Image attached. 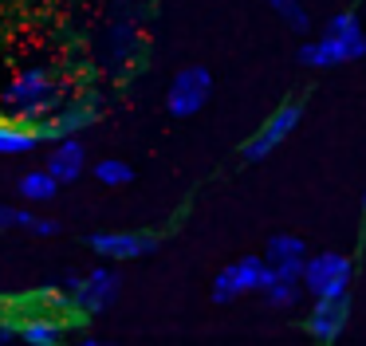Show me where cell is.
<instances>
[{
	"label": "cell",
	"instance_id": "obj_1",
	"mask_svg": "<svg viewBox=\"0 0 366 346\" xmlns=\"http://www.w3.org/2000/svg\"><path fill=\"white\" fill-rule=\"evenodd\" d=\"M366 55V28L358 20V12H335L323 24L315 39L300 47V63L303 67H342V63H355Z\"/></svg>",
	"mask_w": 366,
	"mask_h": 346
},
{
	"label": "cell",
	"instance_id": "obj_2",
	"mask_svg": "<svg viewBox=\"0 0 366 346\" xmlns=\"http://www.w3.org/2000/svg\"><path fill=\"white\" fill-rule=\"evenodd\" d=\"M0 110L20 122H40L56 110V83L44 67H24L0 91Z\"/></svg>",
	"mask_w": 366,
	"mask_h": 346
},
{
	"label": "cell",
	"instance_id": "obj_3",
	"mask_svg": "<svg viewBox=\"0 0 366 346\" xmlns=\"http://www.w3.org/2000/svg\"><path fill=\"white\" fill-rule=\"evenodd\" d=\"M350 280H355V264L350 256L342 252H319V256H307L303 260V272H300V283L311 299L319 295H342L350 291Z\"/></svg>",
	"mask_w": 366,
	"mask_h": 346
},
{
	"label": "cell",
	"instance_id": "obj_4",
	"mask_svg": "<svg viewBox=\"0 0 366 346\" xmlns=\"http://www.w3.org/2000/svg\"><path fill=\"white\" fill-rule=\"evenodd\" d=\"M209 94H213V75H209V67L193 63V67H182L174 75L166 91V110L174 118H193L209 102Z\"/></svg>",
	"mask_w": 366,
	"mask_h": 346
},
{
	"label": "cell",
	"instance_id": "obj_5",
	"mask_svg": "<svg viewBox=\"0 0 366 346\" xmlns=\"http://www.w3.org/2000/svg\"><path fill=\"white\" fill-rule=\"evenodd\" d=\"M268 280V264L264 256H240L229 267H221L213 280V303H232V299L248 295V291H260Z\"/></svg>",
	"mask_w": 366,
	"mask_h": 346
},
{
	"label": "cell",
	"instance_id": "obj_6",
	"mask_svg": "<svg viewBox=\"0 0 366 346\" xmlns=\"http://www.w3.org/2000/svg\"><path fill=\"white\" fill-rule=\"evenodd\" d=\"M300 118H303L300 102H284L280 110H272L268 122H264L260 130L244 142V162H264V157H268L276 146H284V142L292 138V130L300 126Z\"/></svg>",
	"mask_w": 366,
	"mask_h": 346
},
{
	"label": "cell",
	"instance_id": "obj_7",
	"mask_svg": "<svg viewBox=\"0 0 366 346\" xmlns=\"http://www.w3.org/2000/svg\"><path fill=\"white\" fill-rule=\"evenodd\" d=\"M347 319H350V291H342V295H319L307 315V335L315 342H335L347 330Z\"/></svg>",
	"mask_w": 366,
	"mask_h": 346
},
{
	"label": "cell",
	"instance_id": "obj_8",
	"mask_svg": "<svg viewBox=\"0 0 366 346\" xmlns=\"http://www.w3.org/2000/svg\"><path fill=\"white\" fill-rule=\"evenodd\" d=\"M119 299V275L107 272V267H95V272L79 275V283L71 287V307L83 315H99Z\"/></svg>",
	"mask_w": 366,
	"mask_h": 346
},
{
	"label": "cell",
	"instance_id": "obj_9",
	"mask_svg": "<svg viewBox=\"0 0 366 346\" xmlns=\"http://www.w3.org/2000/svg\"><path fill=\"white\" fill-rule=\"evenodd\" d=\"M91 248L99 256H111V260H138V256H150L158 248V236H150V232H95L91 236Z\"/></svg>",
	"mask_w": 366,
	"mask_h": 346
},
{
	"label": "cell",
	"instance_id": "obj_10",
	"mask_svg": "<svg viewBox=\"0 0 366 346\" xmlns=\"http://www.w3.org/2000/svg\"><path fill=\"white\" fill-rule=\"evenodd\" d=\"M91 122H95V102H75V107H64L56 118H40L36 134H40V142H59L87 130Z\"/></svg>",
	"mask_w": 366,
	"mask_h": 346
},
{
	"label": "cell",
	"instance_id": "obj_11",
	"mask_svg": "<svg viewBox=\"0 0 366 346\" xmlns=\"http://www.w3.org/2000/svg\"><path fill=\"white\" fill-rule=\"evenodd\" d=\"M303 260H307V244L295 232H276L268 240V248H264V264H268L272 272H284V275H300Z\"/></svg>",
	"mask_w": 366,
	"mask_h": 346
},
{
	"label": "cell",
	"instance_id": "obj_12",
	"mask_svg": "<svg viewBox=\"0 0 366 346\" xmlns=\"http://www.w3.org/2000/svg\"><path fill=\"white\" fill-rule=\"evenodd\" d=\"M83 162H87V154H83L79 138L71 134V138H59L56 142V149H51V157H48V165H44V169H48L51 177L64 185V181H79Z\"/></svg>",
	"mask_w": 366,
	"mask_h": 346
},
{
	"label": "cell",
	"instance_id": "obj_13",
	"mask_svg": "<svg viewBox=\"0 0 366 346\" xmlns=\"http://www.w3.org/2000/svg\"><path fill=\"white\" fill-rule=\"evenodd\" d=\"M40 146V134L32 122H20V118H0V154H28V149Z\"/></svg>",
	"mask_w": 366,
	"mask_h": 346
},
{
	"label": "cell",
	"instance_id": "obj_14",
	"mask_svg": "<svg viewBox=\"0 0 366 346\" xmlns=\"http://www.w3.org/2000/svg\"><path fill=\"white\" fill-rule=\"evenodd\" d=\"M16 335L24 338V342H32V346H51V342H59L64 338V322L56 319V315H28L24 322L16 327Z\"/></svg>",
	"mask_w": 366,
	"mask_h": 346
},
{
	"label": "cell",
	"instance_id": "obj_15",
	"mask_svg": "<svg viewBox=\"0 0 366 346\" xmlns=\"http://www.w3.org/2000/svg\"><path fill=\"white\" fill-rule=\"evenodd\" d=\"M260 291L272 307H295L303 295V283H300V275H284V272H272L268 267V280H264Z\"/></svg>",
	"mask_w": 366,
	"mask_h": 346
},
{
	"label": "cell",
	"instance_id": "obj_16",
	"mask_svg": "<svg viewBox=\"0 0 366 346\" xmlns=\"http://www.w3.org/2000/svg\"><path fill=\"white\" fill-rule=\"evenodd\" d=\"M59 193V181L51 177L48 169H32L20 177V197L24 201H51V197Z\"/></svg>",
	"mask_w": 366,
	"mask_h": 346
},
{
	"label": "cell",
	"instance_id": "obj_17",
	"mask_svg": "<svg viewBox=\"0 0 366 346\" xmlns=\"http://www.w3.org/2000/svg\"><path fill=\"white\" fill-rule=\"evenodd\" d=\"M268 8L280 16V20L287 24L292 31H307L311 20H307V8L300 4V0H268Z\"/></svg>",
	"mask_w": 366,
	"mask_h": 346
},
{
	"label": "cell",
	"instance_id": "obj_18",
	"mask_svg": "<svg viewBox=\"0 0 366 346\" xmlns=\"http://www.w3.org/2000/svg\"><path fill=\"white\" fill-rule=\"evenodd\" d=\"M95 177L103 181V185H130V181H134V169H130L127 162L103 157V162H95Z\"/></svg>",
	"mask_w": 366,
	"mask_h": 346
},
{
	"label": "cell",
	"instance_id": "obj_19",
	"mask_svg": "<svg viewBox=\"0 0 366 346\" xmlns=\"http://www.w3.org/2000/svg\"><path fill=\"white\" fill-rule=\"evenodd\" d=\"M12 335H16V330H12V322H0V342H9Z\"/></svg>",
	"mask_w": 366,
	"mask_h": 346
},
{
	"label": "cell",
	"instance_id": "obj_20",
	"mask_svg": "<svg viewBox=\"0 0 366 346\" xmlns=\"http://www.w3.org/2000/svg\"><path fill=\"white\" fill-rule=\"evenodd\" d=\"M362 209H366V189H362Z\"/></svg>",
	"mask_w": 366,
	"mask_h": 346
}]
</instances>
